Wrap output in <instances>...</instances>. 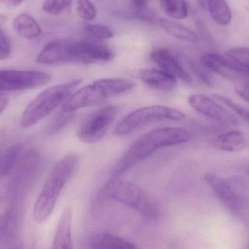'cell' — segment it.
Masks as SVG:
<instances>
[{
  "mask_svg": "<svg viewBox=\"0 0 249 249\" xmlns=\"http://www.w3.org/2000/svg\"><path fill=\"white\" fill-rule=\"evenodd\" d=\"M190 139V133L181 127H161L151 130L139 137L120 159L112 171V177L118 178L161 148L186 143Z\"/></svg>",
  "mask_w": 249,
  "mask_h": 249,
  "instance_id": "1",
  "label": "cell"
},
{
  "mask_svg": "<svg viewBox=\"0 0 249 249\" xmlns=\"http://www.w3.org/2000/svg\"><path fill=\"white\" fill-rule=\"evenodd\" d=\"M78 164V155L69 153L53 168L34 206L33 219L35 222L43 223L52 214L64 186L75 173Z\"/></svg>",
  "mask_w": 249,
  "mask_h": 249,
  "instance_id": "2",
  "label": "cell"
},
{
  "mask_svg": "<svg viewBox=\"0 0 249 249\" xmlns=\"http://www.w3.org/2000/svg\"><path fill=\"white\" fill-rule=\"evenodd\" d=\"M136 86L134 82L124 78H107L96 80L76 90L62 105V111L72 112L93 106L109 98L124 94Z\"/></svg>",
  "mask_w": 249,
  "mask_h": 249,
  "instance_id": "3",
  "label": "cell"
},
{
  "mask_svg": "<svg viewBox=\"0 0 249 249\" xmlns=\"http://www.w3.org/2000/svg\"><path fill=\"white\" fill-rule=\"evenodd\" d=\"M83 80H72L51 86L39 93L29 105L22 114L20 124L23 128H29L40 122L76 91Z\"/></svg>",
  "mask_w": 249,
  "mask_h": 249,
  "instance_id": "4",
  "label": "cell"
},
{
  "mask_svg": "<svg viewBox=\"0 0 249 249\" xmlns=\"http://www.w3.org/2000/svg\"><path fill=\"white\" fill-rule=\"evenodd\" d=\"M104 193L109 199L130 208L143 217L154 220L158 219L160 214L155 200L131 181L113 178L105 186Z\"/></svg>",
  "mask_w": 249,
  "mask_h": 249,
  "instance_id": "5",
  "label": "cell"
},
{
  "mask_svg": "<svg viewBox=\"0 0 249 249\" xmlns=\"http://www.w3.org/2000/svg\"><path fill=\"white\" fill-rule=\"evenodd\" d=\"M185 117L184 112L176 108L162 105L144 107L123 118L117 124L114 133L117 136H125L146 124L164 121H181Z\"/></svg>",
  "mask_w": 249,
  "mask_h": 249,
  "instance_id": "6",
  "label": "cell"
},
{
  "mask_svg": "<svg viewBox=\"0 0 249 249\" xmlns=\"http://www.w3.org/2000/svg\"><path fill=\"white\" fill-rule=\"evenodd\" d=\"M42 165V156L37 149H32L24 153L10 180L9 196L17 197L26 193L40 174Z\"/></svg>",
  "mask_w": 249,
  "mask_h": 249,
  "instance_id": "7",
  "label": "cell"
},
{
  "mask_svg": "<svg viewBox=\"0 0 249 249\" xmlns=\"http://www.w3.org/2000/svg\"><path fill=\"white\" fill-rule=\"evenodd\" d=\"M118 112V106L109 105L88 115L77 130L79 139L88 143L99 142L109 130Z\"/></svg>",
  "mask_w": 249,
  "mask_h": 249,
  "instance_id": "8",
  "label": "cell"
},
{
  "mask_svg": "<svg viewBox=\"0 0 249 249\" xmlns=\"http://www.w3.org/2000/svg\"><path fill=\"white\" fill-rule=\"evenodd\" d=\"M51 77L32 70H0V93L23 91L45 86Z\"/></svg>",
  "mask_w": 249,
  "mask_h": 249,
  "instance_id": "9",
  "label": "cell"
},
{
  "mask_svg": "<svg viewBox=\"0 0 249 249\" xmlns=\"http://www.w3.org/2000/svg\"><path fill=\"white\" fill-rule=\"evenodd\" d=\"M200 63L208 71L220 77L240 83H249V71L243 68L226 56L215 53H206L201 57Z\"/></svg>",
  "mask_w": 249,
  "mask_h": 249,
  "instance_id": "10",
  "label": "cell"
},
{
  "mask_svg": "<svg viewBox=\"0 0 249 249\" xmlns=\"http://www.w3.org/2000/svg\"><path fill=\"white\" fill-rule=\"evenodd\" d=\"M114 53L103 44L88 41H73L71 64H93L112 61Z\"/></svg>",
  "mask_w": 249,
  "mask_h": 249,
  "instance_id": "11",
  "label": "cell"
},
{
  "mask_svg": "<svg viewBox=\"0 0 249 249\" xmlns=\"http://www.w3.org/2000/svg\"><path fill=\"white\" fill-rule=\"evenodd\" d=\"M190 106L196 112L205 117L215 120L224 124H233L236 121L233 116L225 109L220 103L213 98L209 97L204 94L190 95L187 99Z\"/></svg>",
  "mask_w": 249,
  "mask_h": 249,
  "instance_id": "12",
  "label": "cell"
},
{
  "mask_svg": "<svg viewBox=\"0 0 249 249\" xmlns=\"http://www.w3.org/2000/svg\"><path fill=\"white\" fill-rule=\"evenodd\" d=\"M204 179L222 204L229 210L235 213L243 210L244 202L242 199L223 178L213 173L207 172L204 174Z\"/></svg>",
  "mask_w": 249,
  "mask_h": 249,
  "instance_id": "13",
  "label": "cell"
},
{
  "mask_svg": "<svg viewBox=\"0 0 249 249\" xmlns=\"http://www.w3.org/2000/svg\"><path fill=\"white\" fill-rule=\"evenodd\" d=\"M72 41L56 39L48 42L38 54L36 61L43 65L70 64Z\"/></svg>",
  "mask_w": 249,
  "mask_h": 249,
  "instance_id": "14",
  "label": "cell"
},
{
  "mask_svg": "<svg viewBox=\"0 0 249 249\" xmlns=\"http://www.w3.org/2000/svg\"><path fill=\"white\" fill-rule=\"evenodd\" d=\"M151 59L159 67L174 78L190 84L193 81L190 74L186 71L182 64L178 61L177 57L165 48L155 50L150 55Z\"/></svg>",
  "mask_w": 249,
  "mask_h": 249,
  "instance_id": "15",
  "label": "cell"
},
{
  "mask_svg": "<svg viewBox=\"0 0 249 249\" xmlns=\"http://www.w3.org/2000/svg\"><path fill=\"white\" fill-rule=\"evenodd\" d=\"M138 77L149 87L161 91H172L177 86V79L160 68L142 69Z\"/></svg>",
  "mask_w": 249,
  "mask_h": 249,
  "instance_id": "16",
  "label": "cell"
},
{
  "mask_svg": "<svg viewBox=\"0 0 249 249\" xmlns=\"http://www.w3.org/2000/svg\"><path fill=\"white\" fill-rule=\"evenodd\" d=\"M73 211L66 208L61 213L55 230L51 249H74L72 228Z\"/></svg>",
  "mask_w": 249,
  "mask_h": 249,
  "instance_id": "17",
  "label": "cell"
},
{
  "mask_svg": "<svg viewBox=\"0 0 249 249\" xmlns=\"http://www.w3.org/2000/svg\"><path fill=\"white\" fill-rule=\"evenodd\" d=\"M90 249H139L124 238L107 233H96L89 238Z\"/></svg>",
  "mask_w": 249,
  "mask_h": 249,
  "instance_id": "18",
  "label": "cell"
},
{
  "mask_svg": "<svg viewBox=\"0 0 249 249\" xmlns=\"http://www.w3.org/2000/svg\"><path fill=\"white\" fill-rule=\"evenodd\" d=\"M215 149L225 152H237L244 149L245 137L240 130H231L219 135L213 141Z\"/></svg>",
  "mask_w": 249,
  "mask_h": 249,
  "instance_id": "19",
  "label": "cell"
},
{
  "mask_svg": "<svg viewBox=\"0 0 249 249\" xmlns=\"http://www.w3.org/2000/svg\"><path fill=\"white\" fill-rule=\"evenodd\" d=\"M13 28L21 37L34 39L40 36L42 29L33 16L27 13L18 15L13 20Z\"/></svg>",
  "mask_w": 249,
  "mask_h": 249,
  "instance_id": "20",
  "label": "cell"
},
{
  "mask_svg": "<svg viewBox=\"0 0 249 249\" xmlns=\"http://www.w3.org/2000/svg\"><path fill=\"white\" fill-rule=\"evenodd\" d=\"M23 145L15 143L0 152V178L11 174L23 156Z\"/></svg>",
  "mask_w": 249,
  "mask_h": 249,
  "instance_id": "21",
  "label": "cell"
},
{
  "mask_svg": "<svg viewBox=\"0 0 249 249\" xmlns=\"http://www.w3.org/2000/svg\"><path fill=\"white\" fill-rule=\"evenodd\" d=\"M205 8L208 9L213 21L219 26H228L232 21V12L226 0H206Z\"/></svg>",
  "mask_w": 249,
  "mask_h": 249,
  "instance_id": "22",
  "label": "cell"
},
{
  "mask_svg": "<svg viewBox=\"0 0 249 249\" xmlns=\"http://www.w3.org/2000/svg\"><path fill=\"white\" fill-rule=\"evenodd\" d=\"M158 22L167 34L176 39L187 42H194L197 40L196 34L183 25L165 18L158 19Z\"/></svg>",
  "mask_w": 249,
  "mask_h": 249,
  "instance_id": "23",
  "label": "cell"
},
{
  "mask_svg": "<svg viewBox=\"0 0 249 249\" xmlns=\"http://www.w3.org/2000/svg\"><path fill=\"white\" fill-rule=\"evenodd\" d=\"M16 218L17 213L13 210L9 211L0 216V249L4 248L14 233Z\"/></svg>",
  "mask_w": 249,
  "mask_h": 249,
  "instance_id": "24",
  "label": "cell"
},
{
  "mask_svg": "<svg viewBox=\"0 0 249 249\" xmlns=\"http://www.w3.org/2000/svg\"><path fill=\"white\" fill-rule=\"evenodd\" d=\"M160 4L165 14L176 20H182L188 15L185 0H160Z\"/></svg>",
  "mask_w": 249,
  "mask_h": 249,
  "instance_id": "25",
  "label": "cell"
},
{
  "mask_svg": "<svg viewBox=\"0 0 249 249\" xmlns=\"http://www.w3.org/2000/svg\"><path fill=\"white\" fill-rule=\"evenodd\" d=\"M225 56L249 71V48L237 47L225 53Z\"/></svg>",
  "mask_w": 249,
  "mask_h": 249,
  "instance_id": "26",
  "label": "cell"
},
{
  "mask_svg": "<svg viewBox=\"0 0 249 249\" xmlns=\"http://www.w3.org/2000/svg\"><path fill=\"white\" fill-rule=\"evenodd\" d=\"M84 30L88 35L99 40L112 39L114 36V32L104 25L87 23L85 25Z\"/></svg>",
  "mask_w": 249,
  "mask_h": 249,
  "instance_id": "27",
  "label": "cell"
},
{
  "mask_svg": "<svg viewBox=\"0 0 249 249\" xmlns=\"http://www.w3.org/2000/svg\"><path fill=\"white\" fill-rule=\"evenodd\" d=\"M77 12L80 18L85 21L94 20L97 16V10L90 0H77Z\"/></svg>",
  "mask_w": 249,
  "mask_h": 249,
  "instance_id": "28",
  "label": "cell"
},
{
  "mask_svg": "<svg viewBox=\"0 0 249 249\" xmlns=\"http://www.w3.org/2000/svg\"><path fill=\"white\" fill-rule=\"evenodd\" d=\"M74 1V0H45L42 7L45 13L55 16L62 13Z\"/></svg>",
  "mask_w": 249,
  "mask_h": 249,
  "instance_id": "29",
  "label": "cell"
},
{
  "mask_svg": "<svg viewBox=\"0 0 249 249\" xmlns=\"http://www.w3.org/2000/svg\"><path fill=\"white\" fill-rule=\"evenodd\" d=\"M73 114L74 113L72 112H65L62 111L61 114L54 118L52 122L48 124L47 133L50 135L56 134L72 119Z\"/></svg>",
  "mask_w": 249,
  "mask_h": 249,
  "instance_id": "30",
  "label": "cell"
},
{
  "mask_svg": "<svg viewBox=\"0 0 249 249\" xmlns=\"http://www.w3.org/2000/svg\"><path fill=\"white\" fill-rule=\"evenodd\" d=\"M11 54V43L10 38L3 29V26H0V61L7 60Z\"/></svg>",
  "mask_w": 249,
  "mask_h": 249,
  "instance_id": "31",
  "label": "cell"
},
{
  "mask_svg": "<svg viewBox=\"0 0 249 249\" xmlns=\"http://www.w3.org/2000/svg\"><path fill=\"white\" fill-rule=\"evenodd\" d=\"M212 98L214 99L215 100L217 101L219 103L222 104V105H225V106L228 107L229 109L233 111L237 115H239L241 118H243L244 114L247 112V109H246L245 108L243 107L240 106L239 105L235 103L233 101L231 100V99L226 97V96H222V95L216 94L213 95Z\"/></svg>",
  "mask_w": 249,
  "mask_h": 249,
  "instance_id": "32",
  "label": "cell"
},
{
  "mask_svg": "<svg viewBox=\"0 0 249 249\" xmlns=\"http://www.w3.org/2000/svg\"><path fill=\"white\" fill-rule=\"evenodd\" d=\"M193 71L196 73V75L199 77V79L204 82L206 84L210 85L212 83V78L211 76L209 75V72L210 71H208L204 67H203L201 64V67L200 66L194 65L193 67Z\"/></svg>",
  "mask_w": 249,
  "mask_h": 249,
  "instance_id": "33",
  "label": "cell"
},
{
  "mask_svg": "<svg viewBox=\"0 0 249 249\" xmlns=\"http://www.w3.org/2000/svg\"><path fill=\"white\" fill-rule=\"evenodd\" d=\"M235 93L249 103V83H241L235 89Z\"/></svg>",
  "mask_w": 249,
  "mask_h": 249,
  "instance_id": "34",
  "label": "cell"
},
{
  "mask_svg": "<svg viewBox=\"0 0 249 249\" xmlns=\"http://www.w3.org/2000/svg\"><path fill=\"white\" fill-rule=\"evenodd\" d=\"M153 0H130L132 10H143L148 8L149 3Z\"/></svg>",
  "mask_w": 249,
  "mask_h": 249,
  "instance_id": "35",
  "label": "cell"
},
{
  "mask_svg": "<svg viewBox=\"0 0 249 249\" xmlns=\"http://www.w3.org/2000/svg\"><path fill=\"white\" fill-rule=\"evenodd\" d=\"M24 0H0V4L7 7H16Z\"/></svg>",
  "mask_w": 249,
  "mask_h": 249,
  "instance_id": "36",
  "label": "cell"
},
{
  "mask_svg": "<svg viewBox=\"0 0 249 249\" xmlns=\"http://www.w3.org/2000/svg\"><path fill=\"white\" fill-rule=\"evenodd\" d=\"M9 101L8 99H6L4 97H1L0 96V115L3 113L6 108H7V105H8Z\"/></svg>",
  "mask_w": 249,
  "mask_h": 249,
  "instance_id": "37",
  "label": "cell"
},
{
  "mask_svg": "<svg viewBox=\"0 0 249 249\" xmlns=\"http://www.w3.org/2000/svg\"><path fill=\"white\" fill-rule=\"evenodd\" d=\"M8 249H26V248L22 243H17V244L12 245V247H10Z\"/></svg>",
  "mask_w": 249,
  "mask_h": 249,
  "instance_id": "38",
  "label": "cell"
},
{
  "mask_svg": "<svg viewBox=\"0 0 249 249\" xmlns=\"http://www.w3.org/2000/svg\"><path fill=\"white\" fill-rule=\"evenodd\" d=\"M243 119H244V121H247V122L249 124V110H247V112H245L244 117H243Z\"/></svg>",
  "mask_w": 249,
  "mask_h": 249,
  "instance_id": "39",
  "label": "cell"
},
{
  "mask_svg": "<svg viewBox=\"0 0 249 249\" xmlns=\"http://www.w3.org/2000/svg\"><path fill=\"white\" fill-rule=\"evenodd\" d=\"M205 1H206V0H198L199 4H200L201 7H205Z\"/></svg>",
  "mask_w": 249,
  "mask_h": 249,
  "instance_id": "40",
  "label": "cell"
},
{
  "mask_svg": "<svg viewBox=\"0 0 249 249\" xmlns=\"http://www.w3.org/2000/svg\"><path fill=\"white\" fill-rule=\"evenodd\" d=\"M246 172H247V174H248L249 176V167L248 168H247V171H246Z\"/></svg>",
  "mask_w": 249,
  "mask_h": 249,
  "instance_id": "41",
  "label": "cell"
}]
</instances>
